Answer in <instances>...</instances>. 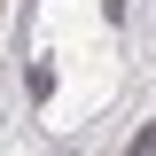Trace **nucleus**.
Masks as SVG:
<instances>
[{
  "label": "nucleus",
  "mask_w": 156,
  "mask_h": 156,
  "mask_svg": "<svg viewBox=\"0 0 156 156\" xmlns=\"http://www.w3.org/2000/svg\"><path fill=\"white\" fill-rule=\"evenodd\" d=\"M133 156H156V133H140V140H133Z\"/></svg>",
  "instance_id": "nucleus-1"
}]
</instances>
